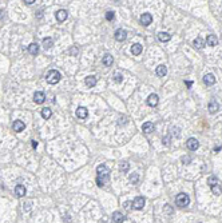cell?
I'll use <instances>...</instances> for the list:
<instances>
[{"mask_svg":"<svg viewBox=\"0 0 222 223\" xmlns=\"http://www.w3.org/2000/svg\"><path fill=\"white\" fill-rule=\"evenodd\" d=\"M118 123H119V124H126V123H127V116L122 115V116L119 118V122H118Z\"/></svg>","mask_w":222,"mask_h":223,"instance_id":"37","label":"cell"},{"mask_svg":"<svg viewBox=\"0 0 222 223\" xmlns=\"http://www.w3.org/2000/svg\"><path fill=\"white\" fill-rule=\"evenodd\" d=\"M67 16H68V13H67L66 10H59L56 12V20L58 22H64L67 19Z\"/></svg>","mask_w":222,"mask_h":223,"instance_id":"18","label":"cell"},{"mask_svg":"<svg viewBox=\"0 0 222 223\" xmlns=\"http://www.w3.org/2000/svg\"><path fill=\"white\" fill-rule=\"evenodd\" d=\"M46 100V95L44 92H41V91H38L34 94V102H35L36 104H41V103H44Z\"/></svg>","mask_w":222,"mask_h":223,"instance_id":"7","label":"cell"},{"mask_svg":"<svg viewBox=\"0 0 222 223\" xmlns=\"http://www.w3.org/2000/svg\"><path fill=\"white\" fill-rule=\"evenodd\" d=\"M3 16H4V12H3V11H1V10H0V20L3 19Z\"/></svg>","mask_w":222,"mask_h":223,"instance_id":"46","label":"cell"},{"mask_svg":"<svg viewBox=\"0 0 222 223\" xmlns=\"http://www.w3.org/2000/svg\"><path fill=\"white\" fill-rule=\"evenodd\" d=\"M158 39L161 41H169L171 39V35L167 34V32H159L158 34Z\"/></svg>","mask_w":222,"mask_h":223,"instance_id":"25","label":"cell"},{"mask_svg":"<svg viewBox=\"0 0 222 223\" xmlns=\"http://www.w3.org/2000/svg\"><path fill=\"white\" fill-rule=\"evenodd\" d=\"M186 146H187V148H189V150L195 151L198 147H200V142H198L195 138H190V139H187Z\"/></svg>","mask_w":222,"mask_h":223,"instance_id":"5","label":"cell"},{"mask_svg":"<svg viewBox=\"0 0 222 223\" xmlns=\"http://www.w3.org/2000/svg\"><path fill=\"white\" fill-rule=\"evenodd\" d=\"M31 204H32V202H31V201H28V202H25V203L23 204V210H24L25 212H28V211L31 210Z\"/></svg>","mask_w":222,"mask_h":223,"instance_id":"32","label":"cell"},{"mask_svg":"<svg viewBox=\"0 0 222 223\" xmlns=\"http://www.w3.org/2000/svg\"><path fill=\"white\" fill-rule=\"evenodd\" d=\"M106 19L110 20V22H111V20H114L115 19V13L112 12V11H108V12L106 13Z\"/></svg>","mask_w":222,"mask_h":223,"instance_id":"34","label":"cell"},{"mask_svg":"<svg viewBox=\"0 0 222 223\" xmlns=\"http://www.w3.org/2000/svg\"><path fill=\"white\" fill-rule=\"evenodd\" d=\"M206 44L207 46H210V47H216L217 44H218V38H217L216 35H207Z\"/></svg>","mask_w":222,"mask_h":223,"instance_id":"12","label":"cell"},{"mask_svg":"<svg viewBox=\"0 0 222 223\" xmlns=\"http://www.w3.org/2000/svg\"><path fill=\"white\" fill-rule=\"evenodd\" d=\"M193 46H194L195 48H198V50H201V48L205 47V41H203L201 38H195V39L193 40Z\"/></svg>","mask_w":222,"mask_h":223,"instance_id":"23","label":"cell"},{"mask_svg":"<svg viewBox=\"0 0 222 223\" xmlns=\"http://www.w3.org/2000/svg\"><path fill=\"white\" fill-rule=\"evenodd\" d=\"M96 173H98V176H96V184L99 186V187H103L105 186V183L108 180V178H110V170H108L107 167L105 166V164H100V166L96 167Z\"/></svg>","mask_w":222,"mask_h":223,"instance_id":"1","label":"cell"},{"mask_svg":"<svg viewBox=\"0 0 222 223\" xmlns=\"http://www.w3.org/2000/svg\"><path fill=\"white\" fill-rule=\"evenodd\" d=\"M221 150H222L221 146H216V147H214V151H216V152H218V151H221Z\"/></svg>","mask_w":222,"mask_h":223,"instance_id":"44","label":"cell"},{"mask_svg":"<svg viewBox=\"0 0 222 223\" xmlns=\"http://www.w3.org/2000/svg\"><path fill=\"white\" fill-rule=\"evenodd\" d=\"M76 51H78V50L74 47V48H71V50H70V53H71V55H76Z\"/></svg>","mask_w":222,"mask_h":223,"instance_id":"43","label":"cell"},{"mask_svg":"<svg viewBox=\"0 0 222 223\" xmlns=\"http://www.w3.org/2000/svg\"><path fill=\"white\" fill-rule=\"evenodd\" d=\"M122 79H123V76H122L121 72H115V74H114V80H115L117 83H121Z\"/></svg>","mask_w":222,"mask_h":223,"instance_id":"33","label":"cell"},{"mask_svg":"<svg viewBox=\"0 0 222 223\" xmlns=\"http://www.w3.org/2000/svg\"><path fill=\"white\" fill-rule=\"evenodd\" d=\"M129 168H130V164L127 163V162H122V163L119 164V170H121L122 173H127Z\"/></svg>","mask_w":222,"mask_h":223,"instance_id":"29","label":"cell"},{"mask_svg":"<svg viewBox=\"0 0 222 223\" xmlns=\"http://www.w3.org/2000/svg\"><path fill=\"white\" fill-rule=\"evenodd\" d=\"M51 115H52V111H51L50 108H43V110H41V116L44 118V119H50Z\"/></svg>","mask_w":222,"mask_h":223,"instance_id":"28","label":"cell"},{"mask_svg":"<svg viewBox=\"0 0 222 223\" xmlns=\"http://www.w3.org/2000/svg\"><path fill=\"white\" fill-rule=\"evenodd\" d=\"M175 203H177L178 207H186L187 204L190 203V198H189V195H187V194L181 192V194L177 195V198H175Z\"/></svg>","mask_w":222,"mask_h":223,"instance_id":"3","label":"cell"},{"mask_svg":"<svg viewBox=\"0 0 222 223\" xmlns=\"http://www.w3.org/2000/svg\"><path fill=\"white\" fill-rule=\"evenodd\" d=\"M112 62H114V59H112V56L111 55H105L103 56V59H102V63L105 64L106 67H111V64H112Z\"/></svg>","mask_w":222,"mask_h":223,"instance_id":"22","label":"cell"},{"mask_svg":"<svg viewBox=\"0 0 222 223\" xmlns=\"http://www.w3.org/2000/svg\"><path fill=\"white\" fill-rule=\"evenodd\" d=\"M32 3H35V0H24V4H27V6H31Z\"/></svg>","mask_w":222,"mask_h":223,"instance_id":"41","label":"cell"},{"mask_svg":"<svg viewBox=\"0 0 222 223\" xmlns=\"http://www.w3.org/2000/svg\"><path fill=\"white\" fill-rule=\"evenodd\" d=\"M218 110H219V104H218V102H216V100H210V103H209V112H210V114H216Z\"/></svg>","mask_w":222,"mask_h":223,"instance_id":"19","label":"cell"},{"mask_svg":"<svg viewBox=\"0 0 222 223\" xmlns=\"http://www.w3.org/2000/svg\"><path fill=\"white\" fill-rule=\"evenodd\" d=\"M138 179H139V175H138L136 173H133V174L130 175V182L133 183V184H135V183L138 182Z\"/></svg>","mask_w":222,"mask_h":223,"instance_id":"31","label":"cell"},{"mask_svg":"<svg viewBox=\"0 0 222 223\" xmlns=\"http://www.w3.org/2000/svg\"><path fill=\"white\" fill-rule=\"evenodd\" d=\"M124 208H126V210H130L131 208V202H124Z\"/></svg>","mask_w":222,"mask_h":223,"instance_id":"40","label":"cell"},{"mask_svg":"<svg viewBox=\"0 0 222 223\" xmlns=\"http://www.w3.org/2000/svg\"><path fill=\"white\" fill-rule=\"evenodd\" d=\"M52 44H54V40L51 38H44L43 39V47L46 48V50H50L51 47H52Z\"/></svg>","mask_w":222,"mask_h":223,"instance_id":"26","label":"cell"},{"mask_svg":"<svg viewBox=\"0 0 222 223\" xmlns=\"http://www.w3.org/2000/svg\"><path fill=\"white\" fill-rule=\"evenodd\" d=\"M211 192H213V194H214V195H221V192H222L221 186H219V184L213 186V187H211Z\"/></svg>","mask_w":222,"mask_h":223,"instance_id":"30","label":"cell"},{"mask_svg":"<svg viewBox=\"0 0 222 223\" xmlns=\"http://www.w3.org/2000/svg\"><path fill=\"white\" fill-rule=\"evenodd\" d=\"M141 24L142 25H145V27H147V25H150L151 24V22H152V16L150 15V13H143L142 16H141Z\"/></svg>","mask_w":222,"mask_h":223,"instance_id":"6","label":"cell"},{"mask_svg":"<svg viewBox=\"0 0 222 223\" xmlns=\"http://www.w3.org/2000/svg\"><path fill=\"white\" fill-rule=\"evenodd\" d=\"M62 75L59 71H56V69H51L50 72L47 74V76H46V79H47V82L50 83V84H56L59 80H60Z\"/></svg>","mask_w":222,"mask_h":223,"instance_id":"2","label":"cell"},{"mask_svg":"<svg viewBox=\"0 0 222 223\" xmlns=\"http://www.w3.org/2000/svg\"><path fill=\"white\" fill-rule=\"evenodd\" d=\"M170 140H171V138H170V135H166L165 138L162 139V143L165 146H170Z\"/></svg>","mask_w":222,"mask_h":223,"instance_id":"35","label":"cell"},{"mask_svg":"<svg viewBox=\"0 0 222 223\" xmlns=\"http://www.w3.org/2000/svg\"><path fill=\"white\" fill-rule=\"evenodd\" d=\"M12 127H13V131L15 132H22L23 130L25 128V124L22 122V120H15L13 124H12Z\"/></svg>","mask_w":222,"mask_h":223,"instance_id":"13","label":"cell"},{"mask_svg":"<svg viewBox=\"0 0 222 223\" xmlns=\"http://www.w3.org/2000/svg\"><path fill=\"white\" fill-rule=\"evenodd\" d=\"M84 82H86V86L87 87H95V84H96V78L95 76H87L86 78V80H84Z\"/></svg>","mask_w":222,"mask_h":223,"instance_id":"21","label":"cell"},{"mask_svg":"<svg viewBox=\"0 0 222 223\" xmlns=\"http://www.w3.org/2000/svg\"><path fill=\"white\" fill-rule=\"evenodd\" d=\"M190 160H191V158H190V156H182V162H183L185 164L190 163Z\"/></svg>","mask_w":222,"mask_h":223,"instance_id":"38","label":"cell"},{"mask_svg":"<svg viewBox=\"0 0 222 223\" xmlns=\"http://www.w3.org/2000/svg\"><path fill=\"white\" fill-rule=\"evenodd\" d=\"M28 52L31 53V55H38L39 52V46L36 43H31L28 46Z\"/></svg>","mask_w":222,"mask_h":223,"instance_id":"24","label":"cell"},{"mask_svg":"<svg viewBox=\"0 0 222 223\" xmlns=\"http://www.w3.org/2000/svg\"><path fill=\"white\" fill-rule=\"evenodd\" d=\"M163 211H165V212H167V214H171V207H170L169 204H166L165 208H163Z\"/></svg>","mask_w":222,"mask_h":223,"instance_id":"39","label":"cell"},{"mask_svg":"<svg viewBox=\"0 0 222 223\" xmlns=\"http://www.w3.org/2000/svg\"><path fill=\"white\" fill-rule=\"evenodd\" d=\"M32 147H34V148L38 147V142H36V140H32Z\"/></svg>","mask_w":222,"mask_h":223,"instance_id":"45","label":"cell"},{"mask_svg":"<svg viewBox=\"0 0 222 223\" xmlns=\"http://www.w3.org/2000/svg\"><path fill=\"white\" fill-rule=\"evenodd\" d=\"M112 220H114L115 223H123L124 220H126V217H124L121 211H115V212L112 214Z\"/></svg>","mask_w":222,"mask_h":223,"instance_id":"9","label":"cell"},{"mask_svg":"<svg viewBox=\"0 0 222 223\" xmlns=\"http://www.w3.org/2000/svg\"><path fill=\"white\" fill-rule=\"evenodd\" d=\"M171 131H173V135H175V136H177V138H178V136H179V135H181V132H179V131H181V130L178 128V127H173V128H171Z\"/></svg>","mask_w":222,"mask_h":223,"instance_id":"36","label":"cell"},{"mask_svg":"<svg viewBox=\"0 0 222 223\" xmlns=\"http://www.w3.org/2000/svg\"><path fill=\"white\" fill-rule=\"evenodd\" d=\"M158 102H159V97L157 94H151L149 97H147V104H149L150 107H155L158 106Z\"/></svg>","mask_w":222,"mask_h":223,"instance_id":"8","label":"cell"},{"mask_svg":"<svg viewBox=\"0 0 222 223\" xmlns=\"http://www.w3.org/2000/svg\"><path fill=\"white\" fill-rule=\"evenodd\" d=\"M207 184H209L210 187L218 184V178H217V176H209V178H207Z\"/></svg>","mask_w":222,"mask_h":223,"instance_id":"27","label":"cell"},{"mask_svg":"<svg viewBox=\"0 0 222 223\" xmlns=\"http://www.w3.org/2000/svg\"><path fill=\"white\" fill-rule=\"evenodd\" d=\"M87 115H89V111H87L86 107H78V110H76V116L79 118V119H86Z\"/></svg>","mask_w":222,"mask_h":223,"instance_id":"11","label":"cell"},{"mask_svg":"<svg viewBox=\"0 0 222 223\" xmlns=\"http://www.w3.org/2000/svg\"><path fill=\"white\" fill-rule=\"evenodd\" d=\"M155 72H157V75H158V76L163 78V76H165L166 74H167V67H166V66H163V64H161V66H158V67H157Z\"/></svg>","mask_w":222,"mask_h":223,"instance_id":"20","label":"cell"},{"mask_svg":"<svg viewBox=\"0 0 222 223\" xmlns=\"http://www.w3.org/2000/svg\"><path fill=\"white\" fill-rule=\"evenodd\" d=\"M145 203H146V201H145L143 196H136L133 202V207L135 208V210H142V208L145 207Z\"/></svg>","mask_w":222,"mask_h":223,"instance_id":"4","label":"cell"},{"mask_svg":"<svg viewBox=\"0 0 222 223\" xmlns=\"http://www.w3.org/2000/svg\"><path fill=\"white\" fill-rule=\"evenodd\" d=\"M185 84H186L187 87H191V86H193V82H191V80H185Z\"/></svg>","mask_w":222,"mask_h":223,"instance_id":"42","label":"cell"},{"mask_svg":"<svg viewBox=\"0 0 222 223\" xmlns=\"http://www.w3.org/2000/svg\"><path fill=\"white\" fill-rule=\"evenodd\" d=\"M126 38H127V32L124 31V29H122V28L117 29V32H115V39H117L118 41H124Z\"/></svg>","mask_w":222,"mask_h":223,"instance_id":"10","label":"cell"},{"mask_svg":"<svg viewBox=\"0 0 222 223\" xmlns=\"http://www.w3.org/2000/svg\"><path fill=\"white\" fill-rule=\"evenodd\" d=\"M15 195L18 198H23L25 195V187L23 184H18L15 187Z\"/></svg>","mask_w":222,"mask_h":223,"instance_id":"15","label":"cell"},{"mask_svg":"<svg viewBox=\"0 0 222 223\" xmlns=\"http://www.w3.org/2000/svg\"><path fill=\"white\" fill-rule=\"evenodd\" d=\"M142 46H141V44H133V46H131V53H133L134 56H138V55H141V53H142Z\"/></svg>","mask_w":222,"mask_h":223,"instance_id":"16","label":"cell"},{"mask_svg":"<svg viewBox=\"0 0 222 223\" xmlns=\"http://www.w3.org/2000/svg\"><path fill=\"white\" fill-rule=\"evenodd\" d=\"M203 83L206 86H213L214 83H216V78H214V75L213 74H206V75L203 76Z\"/></svg>","mask_w":222,"mask_h":223,"instance_id":"14","label":"cell"},{"mask_svg":"<svg viewBox=\"0 0 222 223\" xmlns=\"http://www.w3.org/2000/svg\"><path fill=\"white\" fill-rule=\"evenodd\" d=\"M142 131L145 132V134H150V132L154 131V124H152L151 122H146V123H143V126H142Z\"/></svg>","mask_w":222,"mask_h":223,"instance_id":"17","label":"cell"}]
</instances>
